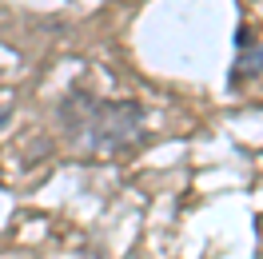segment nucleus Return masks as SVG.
<instances>
[{"instance_id": "f257e3e1", "label": "nucleus", "mask_w": 263, "mask_h": 259, "mask_svg": "<svg viewBox=\"0 0 263 259\" xmlns=\"http://www.w3.org/2000/svg\"><path fill=\"white\" fill-rule=\"evenodd\" d=\"M68 120L88 152L112 156V152H124L140 140L144 108L136 100H84V104H72Z\"/></svg>"}, {"instance_id": "f03ea898", "label": "nucleus", "mask_w": 263, "mask_h": 259, "mask_svg": "<svg viewBox=\"0 0 263 259\" xmlns=\"http://www.w3.org/2000/svg\"><path fill=\"white\" fill-rule=\"evenodd\" d=\"M263 72V44H255V48H239V60H235V72L228 76V84L235 88V84L251 80V76H259Z\"/></svg>"}, {"instance_id": "7ed1b4c3", "label": "nucleus", "mask_w": 263, "mask_h": 259, "mask_svg": "<svg viewBox=\"0 0 263 259\" xmlns=\"http://www.w3.org/2000/svg\"><path fill=\"white\" fill-rule=\"evenodd\" d=\"M12 108H16V96L12 92H0V128L12 120Z\"/></svg>"}]
</instances>
